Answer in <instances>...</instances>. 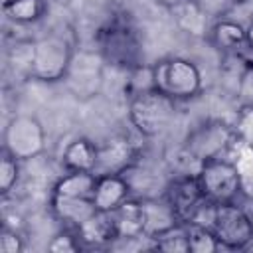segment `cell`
Here are the masks:
<instances>
[{
  "label": "cell",
  "instance_id": "cell-9",
  "mask_svg": "<svg viewBox=\"0 0 253 253\" xmlns=\"http://www.w3.org/2000/svg\"><path fill=\"white\" fill-rule=\"evenodd\" d=\"M164 198L174 210L180 223H190L196 213L208 204L202 186L198 182V176L184 174L170 180L164 188Z\"/></svg>",
  "mask_w": 253,
  "mask_h": 253
},
{
  "label": "cell",
  "instance_id": "cell-1",
  "mask_svg": "<svg viewBox=\"0 0 253 253\" xmlns=\"http://www.w3.org/2000/svg\"><path fill=\"white\" fill-rule=\"evenodd\" d=\"M176 115V101L156 87L130 93L128 119L142 136H156L168 128Z\"/></svg>",
  "mask_w": 253,
  "mask_h": 253
},
{
  "label": "cell",
  "instance_id": "cell-14",
  "mask_svg": "<svg viewBox=\"0 0 253 253\" xmlns=\"http://www.w3.org/2000/svg\"><path fill=\"white\" fill-rule=\"evenodd\" d=\"M83 247H103L117 241V229L111 211H95L79 227H75Z\"/></svg>",
  "mask_w": 253,
  "mask_h": 253
},
{
  "label": "cell",
  "instance_id": "cell-2",
  "mask_svg": "<svg viewBox=\"0 0 253 253\" xmlns=\"http://www.w3.org/2000/svg\"><path fill=\"white\" fill-rule=\"evenodd\" d=\"M99 53L115 67L134 69L140 65V42L132 24L125 18H113L99 30Z\"/></svg>",
  "mask_w": 253,
  "mask_h": 253
},
{
  "label": "cell",
  "instance_id": "cell-11",
  "mask_svg": "<svg viewBox=\"0 0 253 253\" xmlns=\"http://www.w3.org/2000/svg\"><path fill=\"white\" fill-rule=\"evenodd\" d=\"M130 184L125 174H105L97 176L93 204L99 211H115L123 202L130 198Z\"/></svg>",
  "mask_w": 253,
  "mask_h": 253
},
{
  "label": "cell",
  "instance_id": "cell-4",
  "mask_svg": "<svg viewBox=\"0 0 253 253\" xmlns=\"http://www.w3.org/2000/svg\"><path fill=\"white\" fill-rule=\"evenodd\" d=\"M71 45L65 36L51 32L32 43V71L30 75L40 81L63 79L71 67Z\"/></svg>",
  "mask_w": 253,
  "mask_h": 253
},
{
  "label": "cell",
  "instance_id": "cell-8",
  "mask_svg": "<svg viewBox=\"0 0 253 253\" xmlns=\"http://www.w3.org/2000/svg\"><path fill=\"white\" fill-rule=\"evenodd\" d=\"M2 148L18 160H30L40 156L45 148V132L42 123L32 115L14 117L4 128Z\"/></svg>",
  "mask_w": 253,
  "mask_h": 253
},
{
  "label": "cell",
  "instance_id": "cell-15",
  "mask_svg": "<svg viewBox=\"0 0 253 253\" xmlns=\"http://www.w3.org/2000/svg\"><path fill=\"white\" fill-rule=\"evenodd\" d=\"M51 211L59 221L75 229L85 219H89L97 211V208L93 204V198H63L51 194Z\"/></svg>",
  "mask_w": 253,
  "mask_h": 253
},
{
  "label": "cell",
  "instance_id": "cell-20",
  "mask_svg": "<svg viewBox=\"0 0 253 253\" xmlns=\"http://www.w3.org/2000/svg\"><path fill=\"white\" fill-rule=\"evenodd\" d=\"M184 225H186V233H188L190 251H194V253H213L221 247L211 227L202 225V223H184Z\"/></svg>",
  "mask_w": 253,
  "mask_h": 253
},
{
  "label": "cell",
  "instance_id": "cell-7",
  "mask_svg": "<svg viewBox=\"0 0 253 253\" xmlns=\"http://www.w3.org/2000/svg\"><path fill=\"white\" fill-rule=\"evenodd\" d=\"M196 176L206 200L211 204L235 202L241 192V176L237 168L223 158H215L202 164Z\"/></svg>",
  "mask_w": 253,
  "mask_h": 253
},
{
  "label": "cell",
  "instance_id": "cell-12",
  "mask_svg": "<svg viewBox=\"0 0 253 253\" xmlns=\"http://www.w3.org/2000/svg\"><path fill=\"white\" fill-rule=\"evenodd\" d=\"M142 206V215H144V237L154 239L156 235L164 233L166 229L178 225V217L166 198H138Z\"/></svg>",
  "mask_w": 253,
  "mask_h": 253
},
{
  "label": "cell",
  "instance_id": "cell-26",
  "mask_svg": "<svg viewBox=\"0 0 253 253\" xmlns=\"http://www.w3.org/2000/svg\"><path fill=\"white\" fill-rule=\"evenodd\" d=\"M237 93H239L241 103H253V65H247L243 73L239 75Z\"/></svg>",
  "mask_w": 253,
  "mask_h": 253
},
{
  "label": "cell",
  "instance_id": "cell-19",
  "mask_svg": "<svg viewBox=\"0 0 253 253\" xmlns=\"http://www.w3.org/2000/svg\"><path fill=\"white\" fill-rule=\"evenodd\" d=\"M45 0H4V16L14 24H34L45 14Z\"/></svg>",
  "mask_w": 253,
  "mask_h": 253
},
{
  "label": "cell",
  "instance_id": "cell-16",
  "mask_svg": "<svg viewBox=\"0 0 253 253\" xmlns=\"http://www.w3.org/2000/svg\"><path fill=\"white\" fill-rule=\"evenodd\" d=\"M97 144L89 138H75L71 140L61 154V164L67 172L81 170V172H95L97 166Z\"/></svg>",
  "mask_w": 253,
  "mask_h": 253
},
{
  "label": "cell",
  "instance_id": "cell-3",
  "mask_svg": "<svg viewBox=\"0 0 253 253\" xmlns=\"http://www.w3.org/2000/svg\"><path fill=\"white\" fill-rule=\"evenodd\" d=\"M152 81L158 91L174 101H186L202 91V73L190 59L166 57L152 65Z\"/></svg>",
  "mask_w": 253,
  "mask_h": 253
},
{
  "label": "cell",
  "instance_id": "cell-6",
  "mask_svg": "<svg viewBox=\"0 0 253 253\" xmlns=\"http://www.w3.org/2000/svg\"><path fill=\"white\" fill-rule=\"evenodd\" d=\"M221 247L247 249L253 241V219L235 202L213 204L210 225Z\"/></svg>",
  "mask_w": 253,
  "mask_h": 253
},
{
  "label": "cell",
  "instance_id": "cell-24",
  "mask_svg": "<svg viewBox=\"0 0 253 253\" xmlns=\"http://www.w3.org/2000/svg\"><path fill=\"white\" fill-rule=\"evenodd\" d=\"M81 249H83V245H81L79 235L73 227L59 231L47 243V251H51V253H75V251H81Z\"/></svg>",
  "mask_w": 253,
  "mask_h": 253
},
{
  "label": "cell",
  "instance_id": "cell-21",
  "mask_svg": "<svg viewBox=\"0 0 253 253\" xmlns=\"http://www.w3.org/2000/svg\"><path fill=\"white\" fill-rule=\"evenodd\" d=\"M152 241V249L158 251H166V253H190V245H188V233H186V225L178 223L170 229H166L164 233L156 235Z\"/></svg>",
  "mask_w": 253,
  "mask_h": 253
},
{
  "label": "cell",
  "instance_id": "cell-13",
  "mask_svg": "<svg viewBox=\"0 0 253 253\" xmlns=\"http://www.w3.org/2000/svg\"><path fill=\"white\" fill-rule=\"evenodd\" d=\"M111 213L117 229V241L144 239V215L138 198H128Z\"/></svg>",
  "mask_w": 253,
  "mask_h": 253
},
{
  "label": "cell",
  "instance_id": "cell-18",
  "mask_svg": "<svg viewBox=\"0 0 253 253\" xmlns=\"http://www.w3.org/2000/svg\"><path fill=\"white\" fill-rule=\"evenodd\" d=\"M95 184H97V174L95 172L71 170L55 182L51 194L53 196H63V198H93Z\"/></svg>",
  "mask_w": 253,
  "mask_h": 253
},
{
  "label": "cell",
  "instance_id": "cell-10",
  "mask_svg": "<svg viewBox=\"0 0 253 253\" xmlns=\"http://www.w3.org/2000/svg\"><path fill=\"white\" fill-rule=\"evenodd\" d=\"M97 148H99L97 150V166H95L97 176L125 174L132 164H136V148L123 134L111 136L101 146L97 144Z\"/></svg>",
  "mask_w": 253,
  "mask_h": 253
},
{
  "label": "cell",
  "instance_id": "cell-27",
  "mask_svg": "<svg viewBox=\"0 0 253 253\" xmlns=\"http://www.w3.org/2000/svg\"><path fill=\"white\" fill-rule=\"evenodd\" d=\"M245 42H247V47L253 51V20L245 26Z\"/></svg>",
  "mask_w": 253,
  "mask_h": 253
},
{
  "label": "cell",
  "instance_id": "cell-28",
  "mask_svg": "<svg viewBox=\"0 0 253 253\" xmlns=\"http://www.w3.org/2000/svg\"><path fill=\"white\" fill-rule=\"evenodd\" d=\"M160 6H166V8H178L182 4H186L188 0H156Z\"/></svg>",
  "mask_w": 253,
  "mask_h": 253
},
{
  "label": "cell",
  "instance_id": "cell-25",
  "mask_svg": "<svg viewBox=\"0 0 253 253\" xmlns=\"http://www.w3.org/2000/svg\"><path fill=\"white\" fill-rule=\"evenodd\" d=\"M0 251L2 253H22L24 251L22 237L14 229L2 227V231H0Z\"/></svg>",
  "mask_w": 253,
  "mask_h": 253
},
{
  "label": "cell",
  "instance_id": "cell-5",
  "mask_svg": "<svg viewBox=\"0 0 253 253\" xmlns=\"http://www.w3.org/2000/svg\"><path fill=\"white\" fill-rule=\"evenodd\" d=\"M233 138H235V134L229 125H225L223 121L210 119V121H204L202 125H198L186 136L184 154L202 166L210 160L221 158Z\"/></svg>",
  "mask_w": 253,
  "mask_h": 253
},
{
  "label": "cell",
  "instance_id": "cell-23",
  "mask_svg": "<svg viewBox=\"0 0 253 253\" xmlns=\"http://www.w3.org/2000/svg\"><path fill=\"white\" fill-rule=\"evenodd\" d=\"M18 162H20L18 158H14L10 152L2 148V156H0V194L2 196H8L20 178Z\"/></svg>",
  "mask_w": 253,
  "mask_h": 253
},
{
  "label": "cell",
  "instance_id": "cell-17",
  "mask_svg": "<svg viewBox=\"0 0 253 253\" xmlns=\"http://www.w3.org/2000/svg\"><path fill=\"white\" fill-rule=\"evenodd\" d=\"M210 40L211 43L221 51V53H229L235 55L239 53L247 42H245V28L233 20H219L211 26L210 30Z\"/></svg>",
  "mask_w": 253,
  "mask_h": 253
},
{
  "label": "cell",
  "instance_id": "cell-22",
  "mask_svg": "<svg viewBox=\"0 0 253 253\" xmlns=\"http://www.w3.org/2000/svg\"><path fill=\"white\" fill-rule=\"evenodd\" d=\"M233 134L247 148H253V103H241L231 125Z\"/></svg>",
  "mask_w": 253,
  "mask_h": 253
}]
</instances>
